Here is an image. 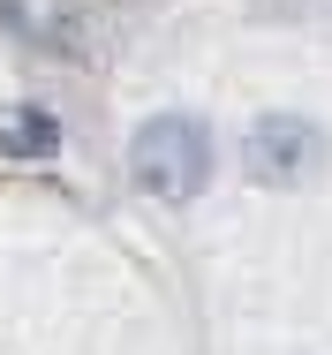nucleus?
<instances>
[{"mask_svg": "<svg viewBox=\"0 0 332 355\" xmlns=\"http://www.w3.org/2000/svg\"><path fill=\"white\" fill-rule=\"evenodd\" d=\"M129 182L151 205H189L211 182V129L197 114H151L129 137Z\"/></svg>", "mask_w": 332, "mask_h": 355, "instance_id": "1", "label": "nucleus"}, {"mask_svg": "<svg viewBox=\"0 0 332 355\" xmlns=\"http://www.w3.org/2000/svg\"><path fill=\"white\" fill-rule=\"evenodd\" d=\"M242 166L257 189H302L325 174V129L310 114H265L242 144Z\"/></svg>", "mask_w": 332, "mask_h": 355, "instance_id": "2", "label": "nucleus"}, {"mask_svg": "<svg viewBox=\"0 0 332 355\" xmlns=\"http://www.w3.org/2000/svg\"><path fill=\"white\" fill-rule=\"evenodd\" d=\"M0 151L8 159H53L61 151V121L46 106H0Z\"/></svg>", "mask_w": 332, "mask_h": 355, "instance_id": "3", "label": "nucleus"}]
</instances>
